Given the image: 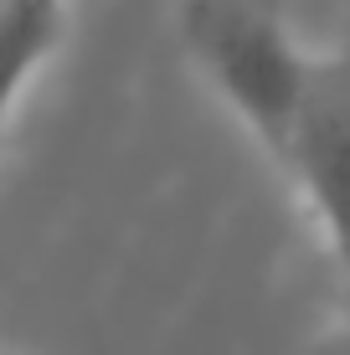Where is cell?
<instances>
[{
  "label": "cell",
  "mask_w": 350,
  "mask_h": 355,
  "mask_svg": "<svg viewBox=\"0 0 350 355\" xmlns=\"http://www.w3.org/2000/svg\"><path fill=\"white\" fill-rule=\"evenodd\" d=\"M67 0H0V134L16 114L36 67L57 52Z\"/></svg>",
  "instance_id": "obj_3"
},
{
  "label": "cell",
  "mask_w": 350,
  "mask_h": 355,
  "mask_svg": "<svg viewBox=\"0 0 350 355\" xmlns=\"http://www.w3.org/2000/svg\"><path fill=\"white\" fill-rule=\"evenodd\" d=\"M180 36L222 103L279 160L309 93L315 57L299 52L279 0H186Z\"/></svg>",
  "instance_id": "obj_1"
},
{
  "label": "cell",
  "mask_w": 350,
  "mask_h": 355,
  "mask_svg": "<svg viewBox=\"0 0 350 355\" xmlns=\"http://www.w3.org/2000/svg\"><path fill=\"white\" fill-rule=\"evenodd\" d=\"M279 170L294 180L330 242L350 335V31L335 52L315 57L309 67V93L288 134V150L279 155Z\"/></svg>",
  "instance_id": "obj_2"
}]
</instances>
